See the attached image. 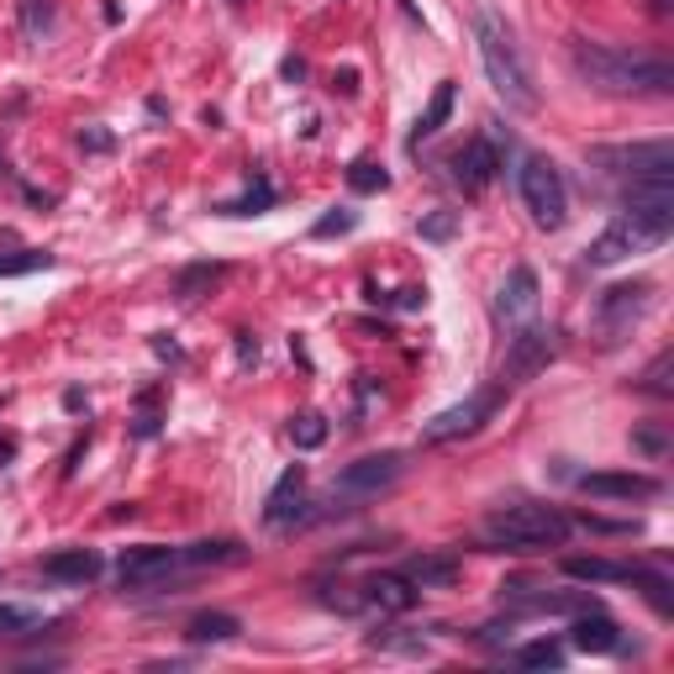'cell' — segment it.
Instances as JSON below:
<instances>
[{"mask_svg": "<svg viewBox=\"0 0 674 674\" xmlns=\"http://www.w3.org/2000/svg\"><path fill=\"white\" fill-rule=\"evenodd\" d=\"M569 69L601 95H670L674 90V63L653 59V54H627V48H606V43H569Z\"/></svg>", "mask_w": 674, "mask_h": 674, "instance_id": "6da1fadb", "label": "cell"}, {"mask_svg": "<svg viewBox=\"0 0 674 674\" xmlns=\"http://www.w3.org/2000/svg\"><path fill=\"white\" fill-rule=\"evenodd\" d=\"M474 37H480V63H485L500 100L517 106V111H537V80H532V63L522 54V43H517V32L506 27L496 11H480Z\"/></svg>", "mask_w": 674, "mask_h": 674, "instance_id": "7a4b0ae2", "label": "cell"}, {"mask_svg": "<svg viewBox=\"0 0 674 674\" xmlns=\"http://www.w3.org/2000/svg\"><path fill=\"white\" fill-rule=\"evenodd\" d=\"M480 532H485V543L500 548V554H537V548H564L575 522L564 511H554V506L517 500V506H496Z\"/></svg>", "mask_w": 674, "mask_h": 674, "instance_id": "3957f363", "label": "cell"}, {"mask_svg": "<svg viewBox=\"0 0 674 674\" xmlns=\"http://www.w3.org/2000/svg\"><path fill=\"white\" fill-rule=\"evenodd\" d=\"M586 164L612 179H674V143L648 138V143H595L586 147Z\"/></svg>", "mask_w": 674, "mask_h": 674, "instance_id": "277c9868", "label": "cell"}, {"mask_svg": "<svg viewBox=\"0 0 674 674\" xmlns=\"http://www.w3.org/2000/svg\"><path fill=\"white\" fill-rule=\"evenodd\" d=\"M517 196L528 205V216L543 227V233H558L564 227V216H569V190H564V175H558L548 158H522V169H517Z\"/></svg>", "mask_w": 674, "mask_h": 674, "instance_id": "5b68a950", "label": "cell"}, {"mask_svg": "<svg viewBox=\"0 0 674 674\" xmlns=\"http://www.w3.org/2000/svg\"><path fill=\"white\" fill-rule=\"evenodd\" d=\"M564 575L569 580H586V586H643L648 601L659 612H670V580L659 569L643 564H616V558H564Z\"/></svg>", "mask_w": 674, "mask_h": 674, "instance_id": "8992f818", "label": "cell"}, {"mask_svg": "<svg viewBox=\"0 0 674 674\" xmlns=\"http://www.w3.org/2000/svg\"><path fill=\"white\" fill-rule=\"evenodd\" d=\"M648 300H653V285L648 280H627V285H612V291H601L595 300V338L616 348L622 338H632V327L643 322Z\"/></svg>", "mask_w": 674, "mask_h": 674, "instance_id": "52a82bcc", "label": "cell"}, {"mask_svg": "<svg viewBox=\"0 0 674 674\" xmlns=\"http://www.w3.org/2000/svg\"><path fill=\"white\" fill-rule=\"evenodd\" d=\"M500 401H506V385H485V390H474L470 401H459V406L438 411L433 422H422V442H453V438H470V433H480L490 416L500 411Z\"/></svg>", "mask_w": 674, "mask_h": 674, "instance_id": "ba28073f", "label": "cell"}, {"mask_svg": "<svg viewBox=\"0 0 674 674\" xmlns=\"http://www.w3.org/2000/svg\"><path fill=\"white\" fill-rule=\"evenodd\" d=\"M401 474H406V459H401V453H364V459H353L348 470H338L332 500H375V496H385Z\"/></svg>", "mask_w": 674, "mask_h": 674, "instance_id": "9c48e42d", "label": "cell"}, {"mask_svg": "<svg viewBox=\"0 0 674 674\" xmlns=\"http://www.w3.org/2000/svg\"><path fill=\"white\" fill-rule=\"evenodd\" d=\"M554 358H558L554 332H548V327H537V322H528L517 338H511V343H506V358H500V385L511 390V385L537 380Z\"/></svg>", "mask_w": 674, "mask_h": 674, "instance_id": "30bf717a", "label": "cell"}, {"mask_svg": "<svg viewBox=\"0 0 674 674\" xmlns=\"http://www.w3.org/2000/svg\"><path fill=\"white\" fill-rule=\"evenodd\" d=\"M175 575H185V558H179V548H164V543H143V548H127L117 558L121 590H158Z\"/></svg>", "mask_w": 674, "mask_h": 674, "instance_id": "8fae6325", "label": "cell"}, {"mask_svg": "<svg viewBox=\"0 0 674 674\" xmlns=\"http://www.w3.org/2000/svg\"><path fill=\"white\" fill-rule=\"evenodd\" d=\"M670 233H659V227H648V222H638V216H616L606 233L595 237L586 248V259L595 269H612L622 264V259H632V253H648V248H659Z\"/></svg>", "mask_w": 674, "mask_h": 674, "instance_id": "7c38bea8", "label": "cell"}, {"mask_svg": "<svg viewBox=\"0 0 674 674\" xmlns=\"http://www.w3.org/2000/svg\"><path fill=\"white\" fill-rule=\"evenodd\" d=\"M580 496H595V500H653V496H659V480H653V474H638V470H595V474H580Z\"/></svg>", "mask_w": 674, "mask_h": 674, "instance_id": "4fadbf2b", "label": "cell"}, {"mask_svg": "<svg viewBox=\"0 0 674 674\" xmlns=\"http://www.w3.org/2000/svg\"><path fill=\"white\" fill-rule=\"evenodd\" d=\"M500 175V147L496 138H470V143L453 153V179L470 190V196H480V190H490Z\"/></svg>", "mask_w": 674, "mask_h": 674, "instance_id": "5bb4252c", "label": "cell"}, {"mask_svg": "<svg viewBox=\"0 0 674 674\" xmlns=\"http://www.w3.org/2000/svg\"><path fill=\"white\" fill-rule=\"evenodd\" d=\"M300 517H306V470H300V464H291V470L280 474V485L269 490L264 522H269V528H291V522H300Z\"/></svg>", "mask_w": 674, "mask_h": 674, "instance_id": "9a60e30c", "label": "cell"}, {"mask_svg": "<svg viewBox=\"0 0 674 674\" xmlns=\"http://www.w3.org/2000/svg\"><path fill=\"white\" fill-rule=\"evenodd\" d=\"M100 569H106V558L95 548H59L43 558V580H54V586H90V580H100Z\"/></svg>", "mask_w": 674, "mask_h": 674, "instance_id": "2e32d148", "label": "cell"}, {"mask_svg": "<svg viewBox=\"0 0 674 674\" xmlns=\"http://www.w3.org/2000/svg\"><path fill=\"white\" fill-rule=\"evenodd\" d=\"M496 311L506 317V322H528L532 311H537V274H532L528 264H517L506 280H500Z\"/></svg>", "mask_w": 674, "mask_h": 674, "instance_id": "e0dca14e", "label": "cell"}, {"mask_svg": "<svg viewBox=\"0 0 674 674\" xmlns=\"http://www.w3.org/2000/svg\"><path fill=\"white\" fill-rule=\"evenodd\" d=\"M416 595H422V590L411 586L406 575H369V580H364V606H380V612H390V616L411 612Z\"/></svg>", "mask_w": 674, "mask_h": 674, "instance_id": "ac0fdd59", "label": "cell"}, {"mask_svg": "<svg viewBox=\"0 0 674 674\" xmlns=\"http://www.w3.org/2000/svg\"><path fill=\"white\" fill-rule=\"evenodd\" d=\"M569 632H575V648H586V653H616V648H622V627H616L601 606L575 616V627H569Z\"/></svg>", "mask_w": 674, "mask_h": 674, "instance_id": "d6986e66", "label": "cell"}, {"mask_svg": "<svg viewBox=\"0 0 674 674\" xmlns=\"http://www.w3.org/2000/svg\"><path fill=\"white\" fill-rule=\"evenodd\" d=\"M401 575H406L416 590H448L459 580V558L453 554H416L401 564Z\"/></svg>", "mask_w": 674, "mask_h": 674, "instance_id": "ffe728a7", "label": "cell"}, {"mask_svg": "<svg viewBox=\"0 0 674 674\" xmlns=\"http://www.w3.org/2000/svg\"><path fill=\"white\" fill-rule=\"evenodd\" d=\"M448 117H453V80H442V85L433 90L427 111H422V117H416V127H411V147H422L427 138H438L442 127H448Z\"/></svg>", "mask_w": 674, "mask_h": 674, "instance_id": "44dd1931", "label": "cell"}, {"mask_svg": "<svg viewBox=\"0 0 674 674\" xmlns=\"http://www.w3.org/2000/svg\"><path fill=\"white\" fill-rule=\"evenodd\" d=\"M237 632H243V622L233 612H196L185 622V638L190 643H233Z\"/></svg>", "mask_w": 674, "mask_h": 674, "instance_id": "7402d4cb", "label": "cell"}, {"mask_svg": "<svg viewBox=\"0 0 674 674\" xmlns=\"http://www.w3.org/2000/svg\"><path fill=\"white\" fill-rule=\"evenodd\" d=\"M179 558H185V575H190V569H216V564H237V558H243V543H237V537L185 543V548H179Z\"/></svg>", "mask_w": 674, "mask_h": 674, "instance_id": "603a6c76", "label": "cell"}, {"mask_svg": "<svg viewBox=\"0 0 674 674\" xmlns=\"http://www.w3.org/2000/svg\"><path fill=\"white\" fill-rule=\"evenodd\" d=\"M216 280H227V264H211V259L205 264H185L175 274V300H201Z\"/></svg>", "mask_w": 674, "mask_h": 674, "instance_id": "cb8c5ba5", "label": "cell"}, {"mask_svg": "<svg viewBox=\"0 0 674 674\" xmlns=\"http://www.w3.org/2000/svg\"><path fill=\"white\" fill-rule=\"evenodd\" d=\"M274 201H280V196H274V185H269L264 175H253V185H248V196H243V201H227V205H216V211H222V216H259V211H269Z\"/></svg>", "mask_w": 674, "mask_h": 674, "instance_id": "d4e9b609", "label": "cell"}, {"mask_svg": "<svg viewBox=\"0 0 674 674\" xmlns=\"http://www.w3.org/2000/svg\"><path fill=\"white\" fill-rule=\"evenodd\" d=\"M327 433H332V427H327L322 411H295V416H291V442H295V448H306V453H311V448H322Z\"/></svg>", "mask_w": 674, "mask_h": 674, "instance_id": "484cf974", "label": "cell"}, {"mask_svg": "<svg viewBox=\"0 0 674 674\" xmlns=\"http://www.w3.org/2000/svg\"><path fill=\"white\" fill-rule=\"evenodd\" d=\"M37 269H54V253H48V248H11V253H0V280H11V274H37Z\"/></svg>", "mask_w": 674, "mask_h": 674, "instance_id": "4316f807", "label": "cell"}, {"mask_svg": "<svg viewBox=\"0 0 674 674\" xmlns=\"http://www.w3.org/2000/svg\"><path fill=\"white\" fill-rule=\"evenodd\" d=\"M385 185H390L385 164H375V158H353L348 164V190L353 196H380Z\"/></svg>", "mask_w": 674, "mask_h": 674, "instance_id": "83f0119b", "label": "cell"}, {"mask_svg": "<svg viewBox=\"0 0 674 674\" xmlns=\"http://www.w3.org/2000/svg\"><path fill=\"white\" fill-rule=\"evenodd\" d=\"M517 664H522V670H564V648H558L554 638H537V643L517 648Z\"/></svg>", "mask_w": 674, "mask_h": 674, "instance_id": "f1b7e54d", "label": "cell"}, {"mask_svg": "<svg viewBox=\"0 0 674 674\" xmlns=\"http://www.w3.org/2000/svg\"><path fill=\"white\" fill-rule=\"evenodd\" d=\"M43 627V616L32 612V606H0V638H27V632H37Z\"/></svg>", "mask_w": 674, "mask_h": 674, "instance_id": "f546056e", "label": "cell"}, {"mask_svg": "<svg viewBox=\"0 0 674 674\" xmlns=\"http://www.w3.org/2000/svg\"><path fill=\"white\" fill-rule=\"evenodd\" d=\"M674 353H659V358H653V364H648V375H643V390L648 395H659V401H664V395H674Z\"/></svg>", "mask_w": 674, "mask_h": 674, "instance_id": "4dcf8cb0", "label": "cell"}, {"mask_svg": "<svg viewBox=\"0 0 674 674\" xmlns=\"http://www.w3.org/2000/svg\"><path fill=\"white\" fill-rule=\"evenodd\" d=\"M416 233L427 237V243H448V237L459 233V211H427V216L416 222Z\"/></svg>", "mask_w": 674, "mask_h": 674, "instance_id": "1f68e13d", "label": "cell"}, {"mask_svg": "<svg viewBox=\"0 0 674 674\" xmlns=\"http://www.w3.org/2000/svg\"><path fill=\"white\" fill-rule=\"evenodd\" d=\"M358 227V211H348V205H332L327 216H317V227H311V237H343Z\"/></svg>", "mask_w": 674, "mask_h": 674, "instance_id": "d6a6232c", "label": "cell"}, {"mask_svg": "<svg viewBox=\"0 0 674 674\" xmlns=\"http://www.w3.org/2000/svg\"><path fill=\"white\" fill-rule=\"evenodd\" d=\"M138 438H158V390H143L138 395V422H132Z\"/></svg>", "mask_w": 674, "mask_h": 674, "instance_id": "836d02e7", "label": "cell"}, {"mask_svg": "<svg viewBox=\"0 0 674 674\" xmlns=\"http://www.w3.org/2000/svg\"><path fill=\"white\" fill-rule=\"evenodd\" d=\"M22 27H27V37L54 27V0H22Z\"/></svg>", "mask_w": 674, "mask_h": 674, "instance_id": "e575fe53", "label": "cell"}, {"mask_svg": "<svg viewBox=\"0 0 674 674\" xmlns=\"http://www.w3.org/2000/svg\"><path fill=\"white\" fill-rule=\"evenodd\" d=\"M632 448L648 453V459H664V453H670V438H664L659 427H638V433H632Z\"/></svg>", "mask_w": 674, "mask_h": 674, "instance_id": "d590c367", "label": "cell"}, {"mask_svg": "<svg viewBox=\"0 0 674 674\" xmlns=\"http://www.w3.org/2000/svg\"><path fill=\"white\" fill-rule=\"evenodd\" d=\"M237 364H243V369L259 364V338H253V332H237Z\"/></svg>", "mask_w": 674, "mask_h": 674, "instance_id": "8d00e7d4", "label": "cell"}, {"mask_svg": "<svg viewBox=\"0 0 674 674\" xmlns=\"http://www.w3.org/2000/svg\"><path fill=\"white\" fill-rule=\"evenodd\" d=\"M80 143H85L90 153H106V147H111V132H100V127H90V132H80Z\"/></svg>", "mask_w": 674, "mask_h": 674, "instance_id": "74e56055", "label": "cell"}, {"mask_svg": "<svg viewBox=\"0 0 674 674\" xmlns=\"http://www.w3.org/2000/svg\"><path fill=\"white\" fill-rule=\"evenodd\" d=\"M332 85L343 90V95H358V74H353V69H343V74H338V80H332Z\"/></svg>", "mask_w": 674, "mask_h": 674, "instance_id": "f35d334b", "label": "cell"}, {"mask_svg": "<svg viewBox=\"0 0 674 674\" xmlns=\"http://www.w3.org/2000/svg\"><path fill=\"white\" fill-rule=\"evenodd\" d=\"M285 80H306V63H300V59H285Z\"/></svg>", "mask_w": 674, "mask_h": 674, "instance_id": "ab89813d", "label": "cell"}, {"mask_svg": "<svg viewBox=\"0 0 674 674\" xmlns=\"http://www.w3.org/2000/svg\"><path fill=\"white\" fill-rule=\"evenodd\" d=\"M0 175H11V169H5V153H0Z\"/></svg>", "mask_w": 674, "mask_h": 674, "instance_id": "60d3db41", "label": "cell"}]
</instances>
